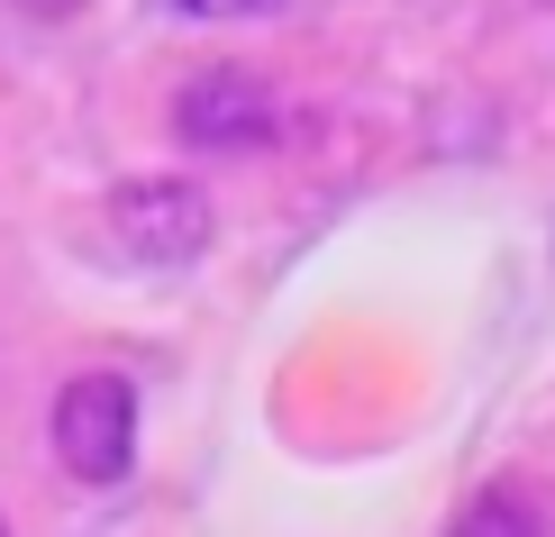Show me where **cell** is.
<instances>
[{"label":"cell","instance_id":"7","mask_svg":"<svg viewBox=\"0 0 555 537\" xmlns=\"http://www.w3.org/2000/svg\"><path fill=\"white\" fill-rule=\"evenodd\" d=\"M0 537H10V528H0Z\"/></svg>","mask_w":555,"mask_h":537},{"label":"cell","instance_id":"3","mask_svg":"<svg viewBox=\"0 0 555 537\" xmlns=\"http://www.w3.org/2000/svg\"><path fill=\"white\" fill-rule=\"evenodd\" d=\"M210 228H219L210 192L182 182V174H146V182L109 192V238L137 265H192V255H210Z\"/></svg>","mask_w":555,"mask_h":537},{"label":"cell","instance_id":"5","mask_svg":"<svg viewBox=\"0 0 555 537\" xmlns=\"http://www.w3.org/2000/svg\"><path fill=\"white\" fill-rule=\"evenodd\" d=\"M165 18H273L283 0H155Z\"/></svg>","mask_w":555,"mask_h":537},{"label":"cell","instance_id":"2","mask_svg":"<svg viewBox=\"0 0 555 537\" xmlns=\"http://www.w3.org/2000/svg\"><path fill=\"white\" fill-rule=\"evenodd\" d=\"M173 137L201 155H256L283 137V101H273L264 74H246V64H201L192 82L173 91Z\"/></svg>","mask_w":555,"mask_h":537},{"label":"cell","instance_id":"4","mask_svg":"<svg viewBox=\"0 0 555 537\" xmlns=\"http://www.w3.org/2000/svg\"><path fill=\"white\" fill-rule=\"evenodd\" d=\"M455 537H546V520H538V501H528V493L492 483V493H474V501H465Z\"/></svg>","mask_w":555,"mask_h":537},{"label":"cell","instance_id":"6","mask_svg":"<svg viewBox=\"0 0 555 537\" xmlns=\"http://www.w3.org/2000/svg\"><path fill=\"white\" fill-rule=\"evenodd\" d=\"M18 10H37V18H74L82 0H18Z\"/></svg>","mask_w":555,"mask_h":537},{"label":"cell","instance_id":"1","mask_svg":"<svg viewBox=\"0 0 555 537\" xmlns=\"http://www.w3.org/2000/svg\"><path fill=\"white\" fill-rule=\"evenodd\" d=\"M46 437H55V464L74 483H91V493L128 483V464H137V383L128 373H74L55 392Z\"/></svg>","mask_w":555,"mask_h":537}]
</instances>
